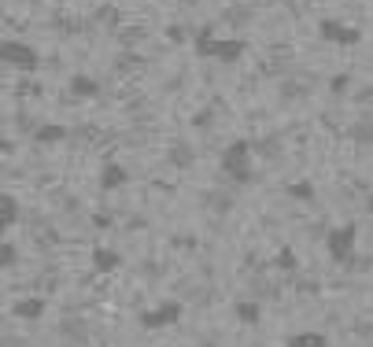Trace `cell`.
Returning a JSON list of instances; mask_svg holds the SVG:
<instances>
[{
    "label": "cell",
    "mask_w": 373,
    "mask_h": 347,
    "mask_svg": "<svg viewBox=\"0 0 373 347\" xmlns=\"http://www.w3.org/2000/svg\"><path fill=\"white\" fill-rule=\"evenodd\" d=\"M348 134H351V141H359V144H373V122L362 119V122H355Z\"/></svg>",
    "instance_id": "cell-16"
},
{
    "label": "cell",
    "mask_w": 373,
    "mask_h": 347,
    "mask_svg": "<svg viewBox=\"0 0 373 347\" xmlns=\"http://www.w3.org/2000/svg\"><path fill=\"white\" fill-rule=\"evenodd\" d=\"M34 141L37 144H59V141H67V126L63 122H45L34 129Z\"/></svg>",
    "instance_id": "cell-12"
},
{
    "label": "cell",
    "mask_w": 373,
    "mask_h": 347,
    "mask_svg": "<svg viewBox=\"0 0 373 347\" xmlns=\"http://www.w3.org/2000/svg\"><path fill=\"white\" fill-rule=\"evenodd\" d=\"M233 318H237L240 325H259V322H263V303L240 300V303H233Z\"/></svg>",
    "instance_id": "cell-11"
},
{
    "label": "cell",
    "mask_w": 373,
    "mask_h": 347,
    "mask_svg": "<svg viewBox=\"0 0 373 347\" xmlns=\"http://www.w3.org/2000/svg\"><path fill=\"white\" fill-rule=\"evenodd\" d=\"M355 240H359V229H355L351 222L333 225L326 233V252H329V259L336 262V266H348V262L355 259Z\"/></svg>",
    "instance_id": "cell-3"
},
{
    "label": "cell",
    "mask_w": 373,
    "mask_h": 347,
    "mask_svg": "<svg viewBox=\"0 0 373 347\" xmlns=\"http://www.w3.org/2000/svg\"><path fill=\"white\" fill-rule=\"evenodd\" d=\"M129 185V170L122 167V163H104L100 170V192H119Z\"/></svg>",
    "instance_id": "cell-7"
},
{
    "label": "cell",
    "mask_w": 373,
    "mask_h": 347,
    "mask_svg": "<svg viewBox=\"0 0 373 347\" xmlns=\"http://www.w3.org/2000/svg\"><path fill=\"white\" fill-rule=\"evenodd\" d=\"M0 59H4L8 67H19V71H37L41 67V52L26 41H4L0 45Z\"/></svg>",
    "instance_id": "cell-4"
},
{
    "label": "cell",
    "mask_w": 373,
    "mask_h": 347,
    "mask_svg": "<svg viewBox=\"0 0 373 347\" xmlns=\"http://www.w3.org/2000/svg\"><path fill=\"white\" fill-rule=\"evenodd\" d=\"M15 262H19V252H15V244H11V240H4V244H0V266L11 270Z\"/></svg>",
    "instance_id": "cell-17"
},
{
    "label": "cell",
    "mask_w": 373,
    "mask_h": 347,
    "mask_svg": "<svg viewBox=\"0 0 373 347\" xmlns=\"http://www.w3.org/2000/svg\"><path fill=\"white\" fill-rule=\"evenodd\" d=\"M285 347H329L326 333H296V336H288Z\"/></svg>",
    "instance_id": "cell-13"
},
{
    "label": "cell",
    "mask_w": 373,
    "mask_h": 347,
    "mask_svg": "<svg viewBox=\"0 0 373 347\" xmlns=\"http://www.w3.org/2000/svg\"><path fill=\"white\" fill-rule=\"evenodd\" d=\"M19 218H23V207H19V200H15L11 192H4V196H0V229L8 233V229H15V225H19Z\"/></svg>",
    "instance_id": "cell-10"
},
{
    "label": "cell",
    "mask_w": 373,
    "mask_h": 347,
    "mask_svg": "<svg viewBox=\"0 0 373 347\" xmlns=\"http://www.w3.org/2000/svg\"><path fill=\"white\" fill-rule=\"evenodd\" d=\"M248 52V41H240V37H215V30L203 26L200 34H196V56L203 59H218V63H237L240 56Z\"/></svg>",
    "instance_id": "cell-2"
},
{
    "label": "cell",
    "mask_w": 373,
    "mask_h": 347,
    "mask_svg": "<svg viewBox=\"0 0 373 347\" xmlns=\"http://www.w3.org/2000/svg\"><path fill=\"white\" fill-rule=\"evenodd\" d=\"M203 347H218V343H203Z\"/></svg>",
    "instance_id": "cell-20"
},
{
    "label": "cell",
    "mask_w": 373,
    "mask_h": 347,
    "mask_svg": "<svg viewBox=\"0 0 373 347\" xmlns=\"http://www.w3.org/2000/svg\"><path fill=\"white\" fill-rule=\"evenodd\" d=\"M182 314H185V307L177 303V300H163L155 310H144L141 314V325L148 329V333H155V329H167L174 322H182Z\"/></svg>",
    "instance_id": "cell-5"
},
{
    "label": "cell",
    "mask_w": 373,
    "mask_h": 347,
    "mask_svg": "<svg viewBox=\"0 0 373 347\" xmlns=\"http://www.w3.org/2000/svg\"><path fill=\"white\" fill-rule=\"evenodd\" d=\"M273 262H278V270H296V266H300V259H296V252H292V247H281Z\"/></svg>",
    "instance_id": "cell-18"
},
{
    "label": "cell",
    "mask_w": 373,
    "mask_h": 347,
    "mask_svg": "<svg viewBox=\"0 0 373 347\" xmlns=\"http://www.w3.org/2000/svg\"><path fill=\"white\" fill-rule=\"evenodd\" d=\"M292 200H300V204H311L314 200V185L311 181H288V189H285Z\"/></svg>",
    "instance_id": "cell-14"
},
{
    "label": "cell",
    "mask_w": 373,
    "mask_h": 347,
    "mask_svg": "<svg viewBox=\"0 0 373 347\" xmlns=\"http://www.w3.org/2000/svg\"><path fill=\"white\" fill-rule=\"evenodd\" d=\"M71 93H74V96H96V93H100V81H93V78H85V74H78V78L71 81Z\"/></svg>",
    "instance_id": "cell-15"
},
{
    "label": "cell",
    "mask_w": 373,
    "mask_h": 347,
    "mask_svg": "<svg viewBox=\"0 0 373 347\" xmlns=\"http://www.w3.org/2000/svg\"><path fill=\"white\" fill-rule=\"evenodd\" d=\"M119 266H122L119 252H111V247H104V244L93 247V270L96 274H119Z\"/></svg>",
    "instance_id": "cell-8"
},
{
    "label": "cell",
    "mask_w": 373,
    "mask_h": 347,
    "mask_svg": "<svg viewBox=\"0 0 373 347\" xmlns=\"http://www.w3.org/2000/svg\"><path fill=\"white\" fill-rule=\"evenodd\" d=\"M318 37H321V41H333V45H359V41H362L359 30H355V26H344V23H336V19H321Z\"/></svg>",
    "instance_id": "cell-6"
},
{
    "label": "cell",
    "mask_w": 373,
    "mask_h": 347,
    "mask_svg": "<svg viewBox=\"0 0 373 347\" xmlns=\"http://www.w3.org/2000/svg\"><path fill=\"white\" fill-rule=\"evenodd\" d=\"M45 310H48V300H41V295H30V300H19L11 307V314H15V318H23V322H41Z\"/></svg>",
    "instance_id": "cell-9"
},
{
    "label": "cell",
    "mask_w": 373,
    "mask_h": 347,
    "mask_svg": "<svg viewBox=\"0 0 373 347\" xmlns=\"http://www.w3.org/2000/svg\"><path fill=\"white\" fill-rule=\"evenodd\" d=\"M251 152H255V144L244 141V137H237L222 148V159H218V170L233 181V185H251L255 174H251Z\"/></svg>",
    "instance_id": "cell-1"
},
{
    "label": "cell",
    "mask_w": 373,
    "mask_h": 347,
    "mask_svg": "<svg viewBox=\"0 0 373 347\" xmlns=\"http://www.w3.org/2000/svg\"><path fill=\"white\" fill-rule=\"evenodd\" d=\"M329 89H333L336 96H344V93L351 89V74H336V78H333V86H329Z\"/></svg>",
    "instance_id": "cell-19"
}]
</instances>
